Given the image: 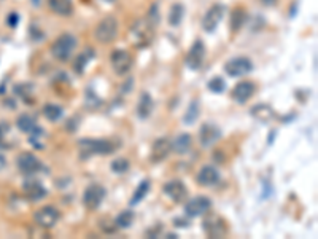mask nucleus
Masks as SVG:
<instances>
[{
	"label": "nucleus",
	"instance_id": "nucleus-1",
	"mask_svg": "<svg viewBox=\"0 0 318 239\" xmlns=\"http://www.w3.org/2000/svg\"><path fill=\"white\" fill-rule=\"evenodd\" d=\"M77 48V39L75 35H72L70 32H64L62 35H59V37L53 42L51 45V54L54 59L61 63H67L70 56L74 54Z\"/></svg>",
	"mask_w": 318,
	"mask_h": 239
},
{
	"label": "nucleus",
	"instance_id": "nucleus-2",
	"mask_svg": "<svg viewBox=\"0 0 318 239\" xmlns=\"http://www.w3.org/2000/svg\"><path fill=\"white\" fill-rule=\"evenodd\" d=\"M81 158H89L92 155H110L115 152V145L110 140H92L85 139L78 142Z\"/></svg>",
	"mask_w": 318,
	"mask_h": 239
},
{
	"label": "nucleus",
	"instance_id": "nucleus-3",
	"mask_svg": "<svg viewBox=\"0 0 318 239\" xmlns=\"http://www.w3.org/2000/svg\"><path fill=\"white\" fill-rule=\"evenodd\" d=\"M94 37L100 43H112L118 37V21L115 16L103 18L96 29H94Z\"/></svg>",
	"mask_w": 318,
	"mask_h": 239
},
{
	"label": "nucleus",
	"instance_id": "nucleus-4",
	"mask_svg": "<svg viewBox=\"0 0 318 239\" xmlns=\"http://www.w3.org/2000/svg\"><path fill=\"white\" fill-rule=\"evenodd\" d=\"M225 15H226V7L223 4L211 5L202 18V29L208 34L215 32L217 27L220 26V22L223 21V18H225Z\"/></svg>",
	"mask_w": 318,
	"mask_h": 239
},
{
	"label": "nucleus",
	"instance_id": "nucleus-5",
	"mask_svg": "<svg viewBox=\"0 0 318 239\" xmlns=\"http://www.w3.org/2000/svg\"><path fill=\"white\" fill-rule=\"evenodd\" d=\"M253 63L250 57L246 56H237L232 57L225 64V72L229 77H243L246 74H250L253 70Z\"/></svg>",
	"mask_w": 318,
	"mask_h": 239
},
{
	"label": "nucleus",
	"instance_id": "nucleus-6",
	"mask_svg": "<svg viewBox=\"0 0 318 239\" xmlns=\"http://www.w3.org/2000/svg\"><path fill=\"white\" fill-rule=\"evenodd\" d=\"M107 191L100 184H91L83 193V204L88 211H96L103 202Z\"/></svg>",
	"mask_w": 318,
	"mask_h": 239
},
{
	"label": "nucleus",
	"instance_id": "nucleus-7",
	"mask_svg": "<svg viewBox=\"0 0 318 239\" xmlns=\"http://www.w3.org/2000/svg\"><path fill=\"white\" fill-rule=\"evenodd\" d=\"M153 31H155V27L151 26L150 21L142 19V21L135 22V26L131 31V37L138 48H144V46L150 45V42L153 39Z\"/></svg>",
	"mask_w": 318,
	"mask_h": 239
},
{
	"label": "nucleus",
	"instance_id": "nucleus-8",
	"mask_svg": "<svg viewBox=\"0 0 318 239\" xmlns=\"http://www.w3.org/2000/svg\"><path fill=\"white\" fill-rule=\"evenodd\" d=\"M110 64L116 75H126L132 69V56L126 50H115L110 56Z\"/></svg>",
	"mask_w": 318,
	"mask_h": 239
},
{
	"label": "nucleus",
	"instance_id": "nucleus-9",
	"mask_svg": "<svg viewBox=\"0 0 318 239\" xmlns=\"http://www.w3.org/2000/svg\"><path fill=\"white\" fill-rule=\"evenodd\" d=\"M204 59H205V45L202 40H196L185 57V64L188 69L197 70L202 67Z\"/></svg>",
	"mask_w": 318,
	"mask_h": 239
},
{
	"label": "nucleus",
	"instance_id": "nucleus-10",
	"mask_svg": "<svg viewBox=\"0 0 318 239\" xmlns=\"http://www.w3.org/2000/svg\"><path fill=\"white\" fill-rule=\"evenodd\" d=\"M211 209V201L207 196H196L185 204V214L188 217H202Z\"/></svg>",
	"mask_w": 318,
	"mask_h": 239
},
{
	"label": "nucleus",
	"instance_id": "nucleus-11",
	"mask_svg": "<svg viewBox=\"0 0 318 239\" xmlns=\"http://www.w3.org/2000/svg\"><path fill=\"white\" fill-rule=\"evenodd\" d=\"M16 164H18V169L24 174V175H32V174H37L39 171L43 169V166L40 163V160L35 157L33 153H29V152H24L21 153L18 160H16Z\"/></svg>",
	"mask_w": 318,
	"mask_h": 239
},
{
	"label": "nucleus",
	"instance_id": "nucleus-12",
	"mask_svg": "<svg viewBox=\"0 0 318 239\" xmlns=\"http://www.w3.org/2000/svg\"><path fill=\"white\" fill-rule=\"evenodd\" d=\"M221 136H223L221 129L215 123H204L201 129H199V142H201V145L205 148L215 145L221 139Z\"/></svg>",
	"mask_w": 318,
	"mask_h": 239
},
{
	"label": "nucleus",
	"instance_id": "nucleus-13",
	"mask_svg": "<svg viewBox=\"0 0 318 239\" xmlns=\"http://www.w3.org/2000/svg\"><path fill=\"white\" fill-rule=\"evenodd\" d=\"M33 219L35 223L42 226V228H53L59 220V211L53 206H45L35 212Z\"/></svg>",
	"mask_w": 318,
	"mask_h": 239
},
{
	"label": "nucleus",
	"instance_id": "nucleus-14",
	"mask_svg": "<svg viewBox=\"0 0 318 239\" xmlns=\"http://www.w3.org/2000/svg\"><path fill=\"white\" fill-rule=\"evenodd\" d=\"M202 226H204V231L207 233V236H210V237H223L228 233L225 220L218 217V215H210V217H207L202 222Z\"/></svg>",
	"mask_w": 318,
	"mask_h": 239
},
{
	"label": "nucleus",
	"instance_id": "nucleus-15",
	"mask_svg": "<svg viewBox=\"0 0 318 239\" xmlns=\"http://www.w3.org/2000/svg\"><path fill=\"white\" fill-rule=\"evenodd\" d=\"M170 152H172V142L166 137H162V139L155 140V143H153L150 158L153 163H161L169 157Z\"/></svg>",
	"mask_w": 318,
	"mask_h": 239
},
{
	"label": "nucleus",
	"instance_id": "nucleus-16",
	"mask_svg": "<svg viewBox=\"0 0 318 239\" xmlns=\"http://www.w3.org/2000/svg\"><path fill=\"white\" fill-rule=\"evenodd\" d=\"M255 91H256V86L253 81H240L232 89V99L237 104H245L250 98H253Z\"/></svg>",
	"mask_w": 318,
	"mask_h": 239
},
{
	"label": "nucleus",
	"instance_id": "nucleus-17",
	"mask_svg": "<svg viewBox=\"0 0 318 239\" xmlns=\"http://www.w3.org/2000/svg\"><path fill=\"white\" fill-rule=\"evenodd\" d=\"M162 190H164V193H166V196L170 198L175 202L183 201L188 195V190H186V187L182 181H170L167 184H164Z\"/></svg>",
	"mask_w": 318,
	"mask_h": 239
},
{
	"label": "nucleus",
	"instance_id": "nucleus-18",
	"mask_svg": "<svg viewBox=\"0 0 318 239\" xmlns=\"http://www.w3.org/2000/svg\"><path fill=\"white\" fill-rule=\"evenodd\" d=\"M196 181H197L199 185H202V187H211V185L218 184V181H220V172H218V169H217L215 166L207 164V166L201 167V171L197 172Z\"/></svg>",
	"mask_w": 318,
	"mask_h": 239
},
{
	"label": "nucleus",
	"instance_id": "nucleus-19",
	"mask_svg": "<svg viewBox=\"0 0 318 239\" xmlns=\"http://www.w3.org/2000/svg\"><path fill=\"white\" fill-rule=\"evenodd\" d=\"M153 109H155V101H153L150 93H142L138 98V104H137V116L140 120H147L151 113Z\"/></svg>",
	"mask_w": 318,
	"mask_h": 239
},
{
	"label": "nucleus",
	"instance_id": "nucleus-20",
	"mask_svg": "<svg viewBox=\"0 0 318 239\" xmlns=\"http://www.w3.org/2000/svg\"><path fill=\"white\" fill-rule=\"evenodd\" d=\"M22 187H24V188H22V190H24V195L30 201H39V199H42L46 195L45 187L39 181H27V182H24V185H22Z\"/></svg>",
	"mask_w": 318,
	"mask_h": 239
},
{
	"label": "nucleus",
	"instance_id": "nucleus-21",
	"mask_svg": "<svg viewBox=\"0 0 318 239\" xmlns=\"http://www.w3.org/2000/svg\"><path fill=\"white\" fill-rule=\"evenodd\" d=\"M48 7L53 13H56L59 16H68L74 13L72 0H48Z\"/></svg>",
	"mask_w": 318,
	"mask_h": 239
},
{
	"label": "nucleus",
	"instance_id": "nucleus-22",
	"mask_svg": "<svg viewBox=\"0 0 318 239\" xmlns=\"http://www.w3.org/2000/svg\"><path fill=\"white\" fill-rule=\"evenodd\" d=\"M191 145H193L191 136L188 134V133H182V134H179V136L173 139V142H172V150L175 153H179V155H185V153H188V152L191 150Z\"/></svg>",
	"mask_w": 318,
	"mask_h": 239
},
{
	"label": "nucleus",
	"instance_id": "nucleus-23",
	"mask_svg": "<svg viewBox=\"0 0 318 239\" xmlns=\"http://www.w3.org/2000/svg\"><path fill=\"white\" fill-rule=\"evenodd\" d=\"M252 116L256 118L258 122H261V123H267L272 120L274 110L270 109L267 104H258V105L252 107Z\"/></svg>",
	"mask_w": 318,
	"mask_h": 239
},
{
	"label": "nucleus",
	"instance_id": "nucleus-24",
	"mask_svg": "<svg viewBox=\"0 0 318 239\" xmlns=\"http://www.w3.org/2000/svg\"><path fill=\"white\" fill-rule=\"evenodd\" d=\"M199 115H201V105H199L197 101H191L190 105H188V109L185 110V115H183V123L185 125H194L197 122Z\"/></svg>",
	"mask_w": 318,
	"mask_h": 239
},
{
	"label": "nucleus",
	"instance_id": "nucleus-25",
	"mask_svg": "<svg viewBox=\"0 0 318 239\" xmlns=\"http://www.w3.org/2000/svg\"><path fill=\"white\" fill-rule=\"evenodd\" d=\"M185 16V7L182 4H173L169 11V24L172 27H179Z\"/></svg>",
	"mask_w": 318,
	"mask_h": 239
},
{
	"label": "nucleus",
	"instance_id": "nucleus-26",
	"mask_svg": "<svg viewBox=\"0 0 318 239\" xmlns=\"http://www.w3.org/2000/svg\"><path fill=\"white\" fill-rule=\"evenodd\" d=\"M43 115L46 120H50V122H57V120L62 118L64 110H62V107L57 104H46L43 107Z\"/></svg>",
	"mask_w": 318,
	"mask_h": 239
},
{
	"label": "nucleus",
	"instance_id": "nucleus-27",
	"mask_svg": "<svg viewBox=\"0 0 318 239\" xmlns=\"http://www.w3.org/2000/svg\"><path fill=\"white\" fill-rule=\"evenodd\" d=\"M92 57H94V51L92 50H86L85 53L78 54V57L75 59V64H74V69H75L77 74H83L88 63L91 61Z\"/></svg>",
	"mask_w": 318,
	"mask_h": 239
},
{
	"label": "nucleus",
	"instance_id": "nucleus-28",
	"mask_svg": "<svg viewBox=\"0 0 318 239\" xmlns=\"http://www.w3.org/2000/svg\"><path fill=\"white\" fill-rule=\"evenodd\" d=\"M134 219H135L134 212L127 209V211H123V212L118 214V217H116V220H115V225L118 226V228L126 230V228H129V226L132 225Z\"/></svg>",
	"mask_w": 318,
	"mask_h": 239
},
{
	"label": "nucleus",
	"instance_id": "nucleus-29",
	"mask_svg": "<svg viewBox=\"0 0 318 239\" xmlns=\"http://www.w3.org/2000/svg\"><path fill=\"white\" fill-rule=\"evenodd\" d=\"M150 191V181H142L138 184L135 193L132 195V199H131V206H137L138 202H142V199L148 195Z\"/></svg>",
	"mask_w": 318,
	"mask_h": 239
},
{
	"label": "nucleus",
	"instance_id": "nucleus-30",
	"mask_svg": "<svg viewBox=\"0 0 318 239\" xmlns=\"http://www.w3.org/2000/svg\"><path fill=\"white\" fill-rule=\"evenodd\" d=\"M16 125H18V128L22 131V133H30L32 129L37 128V123H35V118L30 116V115H21V116L16 120Z\"/></svg>",
	"mask_w": 318,
	"mask_h": 239
},
{
	"label": "nucleus",
	"instance_id": "nucleus-31",
	"mask_svg": "<svg viewBox=\"0 0 318 239\" xmlns=\"http://www.w3.org/2000/svg\"><path fill=\"white\" fill-rule=\"evenodd\" d=\"M245 21H246L245 11L242 8H237L232 13V16H231V29L232 31H239L243 26V24H245Z\"/></svg>",
	"mask_w": 318,
	"mask_h": 239
},
{
	"label": "nucleus",
	"instance_id": "nucleus-32",
	"mask_svg": "<svg viewBox=\"0 0 318 239\" xmlns=\"http://www.w3.org/2000/svg\"><path fill=\"white\" fill-rule=\"evenodd\" d=\"M207 88L211 91V93H215V94H220L226 89V81L223 80L221 77H214L208 83H207Z\"/></svg>",
	"mask_w": 318,
	"mask_h": 239
},
{
	"label": "nucleus",
	"instance_id": "nucleus-33",
	"mask_svg": "<svg viewBox=\"0 0 318 239\" xmlns=\"http://www.w3.org/2000/svg\"><path fill=\"white\" fill-rule=\"evenodd\" d=\"M112 171L115 174H124L129 171V161L126 158H118L112 161Z\"/></svg>",
	"mask_w": 318,
	"mask_h": 239
},
{
	"label": "nucleus",
	"instance_id": "nucleus-34",
	"mask_svg": "<svg viewBox=\"0 0 318 239\" xmlns=\"http://www.w3.org/2000/svg\"><path fill=\"white\" fill-rule=\"evenodd\" d=\"M30 137H29V142L32 143L33 147H37V148H42V139H43V136H45V133H43V129L42 128H35V129H32L30 131Z\"/></svg>",
	"mask_w": 318,
	"mask_h": 239
},
{
	"label": "nucleus",
	"instance_id": "nucleus-35",
	"mask_svg": "<svg viewBox=\"0 0 318 239\" xmlns=\"http://www.w3.org/2000/svg\"><path fill=\"white\" fill-rule=\"evenodd\" d=\"M263 4H266V5H275L277 4V0H261Z\"/></svg>",
	"mask_w": 318,
	"mask_h": 239
},
{
	"label": "nucleus",
	"instance_id": "nucleus-36",
	"mask_svg": "<svg viewBox=\"0 0 318 239\" xmlns=\"http://www.w3.org/2000/svg\"><path fill=\"white\" fill-rule=\"evenodd\" d=\"M4 166H5V158L2 157V155H0V169H2Z\"/></svg>",
	"mask_w": 318,
	"mask_h": 239
},
{
	"label": "nucleus",
	"instance_id": "nucleus-37",
	"mask_svg": "<svg viewBox=\"0 0 318 239\" xmlns=\"http://www.w3.org/2000/svg\"><path fill=\"white\" fill-rule=\"evenodd\" d=\"M32 4H33L35 7H39V5H40V0H32Z\"/></svg>",
	"mask_w": 318,
	"mask_h": 239
},
{
	"label": "nucleus",
	"instance_id": "nucleus-38",
	"mask_svg": "<svg viewBox=\"0 0 318 239\" xmlns=\"http://www.w3.org/2000/svg\"><path fill=\"white\" fill-rule=\"evenodd\" d=\"M109 2H113V0H109Z\"/></svg>",
	"mask_w": 318,
	"mask_h": 239
}]
</instances>
